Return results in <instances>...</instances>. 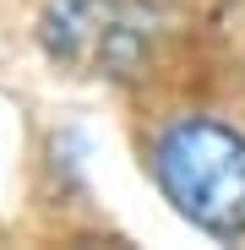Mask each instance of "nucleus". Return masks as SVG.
Instances as JSON below:
<instances>
[{
  "label": "nucleus",
  "instance_id": "f257e3e1",
  "mask_svg": "<svg viewBox=\"0 0 245 250\" xmlns=\"http://www.w3.org/2000/svg\"><path fill=\"white\" fill-rule=\"evenodd\" d=\"M153 185L175 212L213 234L245 239V136L218 114H175L147 147Z\"/></svg>",
  "mask_w": 245,
  "mask_h": 250
},
{
  "label": "nucleus",
  "instance_id": "f03ea898",
  "mask_svg": "<svg viewBox=\"0 0 245 250\" xmlns=\"http://www.w3.org/2000/svg\"><path fill=\"white\" fill-rule=\"evenodd\" d=\"M38 44L76 76H126L147 49V27L131 0H49Z\"/></svg>",
  "mask_w": 245,
  "mask_h": 250
}]
</instances>
